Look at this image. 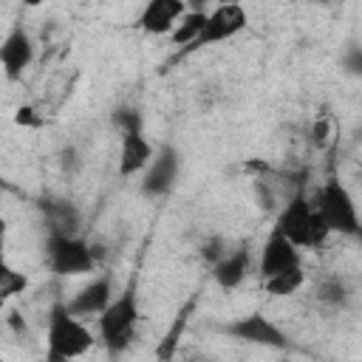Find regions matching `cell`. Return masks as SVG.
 Returning <instances> with one entry per match:
<instances>
[{
    "mask_svg": "<svg viewBox=\"0 0 362 362\" xmlns=\"http://www.w3.org/2000/svg\"><path fill=\"white\" fill-rule=\"evenodd\" d=\"M184 0H144L136 25L150 37H170L175 23L184 17Z\"/></svg>",
    "mask_w": 362,
    "mask_h": 362,
    "instance_id": "12",
    "label": "cell"
},
{
    "mask_svg": "<svg viewBox=\"0 0 362 362\" xmlns=\"http://www.w3.org/2000/svg\"><path fill=\"white\" fill-rule=\"evenodd\" d=\"M204 20H206V11L204 8H187L184 17L170 31L173 45H192V40L198 37V31L204 28Z\"/></svg>",
    "mask_w": 362,
    "mask_h": 362,
    "instance_id": "18",
    "label": "cell"
},
{
    "mask_svg": "<svg viewBox=\"0 0 362 362\" xmlns=\"http://www.w3.org/2000/svg\"><path fill=\"white\" fill-rule=\"evenodd\" d=\"M209 3H215V0H184L187 8H204V6H209Z\"/></svg>",
    "mask_w": 362,
    "mask_h": 362,
    "instance_id": "26",
    "label": "cell"
},
{
    "mask_svg": "<svg viewBox=\"0 0 362 362\" xmlns=\"http://www.w3.org/2000/svg\"><path fill=\"white\" fill-rule=\"evenodd\" d=\"M314 3H337V0H314Z\"/></svg>",
    "mask_w": 362,
    "mask_h": 362,
    "instance_id": "29",
    "label": "cell"
},
{
    "mask_svg": "<svg viewBox=\"0 0 362 362\" xmlns=\"http://www.w3.org/2000/svg\"><path fill=\"white\" fill-rule=\"evenodd\" d=\"M223 252H226V240H223L221 235H212V238H206V240L201 243V257H204L209 266H212Z\"/></svg>",
    "mask_w": 362,
    "mask_h": 362,
    "instance_id": "22",
    "label": "cell"
},
{
    "mask_svg": "<svg viewBox=\"0 0 362 362\" xmlns=\"http://www.w3.org/2000/svg\"><path fill=\"white\" fill-rule=\"evenodd\" d=\"M45 0H23V6H28V8H37V6H42Z\"/></svg>",
    "mask_w": 362,
    "mask_h": 362,
    "instance_id": "27",
    "label": "cell"
},
{
    "mask_svg": "<svg viewBox=\"0 0 362 362\" xmlns=\"http://www.w3.org/2000/svg\"><path fill=\"white\" fill-rule=\"evenodd\" d=\"M303 286H305V269H303V263H300V266H288V269H283V272H277V274L263 277V291H266L269 297H274V300H280V297H294Z\"/></svg>",
    "mask_w": 362,
    "mask_h": 362,
    "instance_id": "16",
    "label": "cell"
},
{
    "mask_svg": "<svg viewBox=\"0 0 362 362\" xmlns=\"http://www.w3.org/2000/svg\"><path fill=\"white\" fill-rule=\"evenodd\" d=\"M113 124L119 127V133L122 130H144L141 113L136 107H119V110H113Z\"/></svg>",
    "mask_w": 362,
    "mask_h": 362,
    "instance_id": "21",
    "label": "cell"
},
{
    "mask_svg": "<svg viewBox=\"0 0 362 362\" xmlns=\"http://www.w3.org/2000/svg\"><path fill=\"white\" fill-rule=\"evenodd\" d=\"M45 260L57 277H82L96 272L99 252L79 232H48Z\"/></svg>",
    "mask_w": 362,
    "mask_h": 362,
    "instance_id": "5",
    "label": "cell"
},
{
    "mask_svg": "<svg viewBox=\"0 0 362 362\" xmlns=\"http://www.w3.org/2000/svg\"><path fill=\"white\" fill-rule=\"evenodd\" d=\"M6 226H8V223H6V218H0V238L6 235Z\"/></svg>",
    "mask_w": 362,
    "mask_h": 362,
    "instance_id": "28",
    "label": "cell"
},
{
    "mask_svg": "<svg viewBox=\"0 0 362 362\" xmlns=\"http://www.w3.org/2000/svg\"><path fill=\"white\" fill-rule=\"evenodd\" d=\"M42 215L48 223V232H79L82 212L74 201H45Z\"/></svg>",
    "mask_w": 362,
    "mask_h": 362,
    "instance_id": "15",
    "label": "cell"
},
{
    "mask_svg": "<svg viewBox=\"0 0 362 362\" xmlns=\"http://www.w3.org/2000/svg\"><path fill=\"white\" fill-rule=\"evenodd\" d=\"M303 263V252L288 240L283 238L277 229H272L260 246V255H257V274L260 280L269 277V274H277L288 266H300Z\"/></svg>",
    "mask_w": 362,
    "mask_h": 362,
    "instance_id": "11",
    "label": "cell"
},
{
    "mask_svg": "<svg viewBox=\"0 0 362 362\" xmlns=\"http://www.w3.org/2000/svg\"><path fill=\"white\" fill-rule=\"evenodd\" d=\"M178 175H181V153L173 144H161V147H156L150 164L141 173L139 192L150 201H161L175 189Z\"/></svg>",
    "mask_w": 362,
    "mask_h": 362,
    "instance_id": "7",
    "label": "cell"
},
{
    "mask_svg": "<svg viewBox=\"0 0 362 362\" xmlns=\"http://www.w3.org/2000/svg\"><path fill=\"white\" fill-rule=\"evenodd\" d=\"M342 68L348 76H362V51L356 45H351L345 54H342Z\"/></svg>",
    "mask_w": 362,
    "mask_h": 362,
    "instance_id": "23",
    "label": "cell"
},
{
    "mask_svg": "<svg viewBox=\"0 0 362 362\" xmlns=\"http://www.w3.org/2000/svg\"><path fill=\"white\" fill-rule=\"evenodd\" d=\"M317 300L325 303V305H331V308H345L348 300H351V291H348V286L339 277H331V280H322L320 283Z\"/></svg>",
    "mask_w": 362,
    "mask_h": 362,
    "instance_id": "19",
    "label": "cell"
},
{
    "mask_svg": "<svg viewBox=\"0 0 362 362\" xmlns=\"http://www.w3.org/2000/svg\"><path fill=\"white\" fill-rule=\"evenodd\" d=\"M223 334L238 339V342L257 345V348H272V351H286L291 345L286 331L277 322H272L266 314H260V311H252V314H243V317L226 322Z\"/></svg>",
    "mask_w": 362,
    "mask_h": 362,
    "instance_id": "8",
    "label": "cell"
},
{
    "mask_svg": "<svg viewBox=\"0 0 362 362\" xmlns=\"http://www.w3.org/2000/svg\"><path fill=\"white\" fill-rule=\"evenodd\" d=\"M141 322V303H139V291L136 283H127L119 294L110 297V303L96 314V331H99V342L105 345V351L110 356L124 354L133 339H136V328Z\"/></svg>",
    "mask_w": 362,
    "mask_h": 362,
    "instance_id": "1",
    "label": "cell"
},
{
    "mask_svg": "<svg viewBox=\"0 0 362 362\" xmlns=\"http://www.w3.org/2000/svg\"><path fill=\"white\" fill-rule=\"evenodd\" d=\"M246 25H249L246 8L238 0H221L212 11H206L204 28L198 31V37L192 40L189 48H212V45H221V42H229Z\"/></svg>",
    "mask_w": 362,
    "mask_h": 362,
    "instance_id": "6",
    "label": "cell"
},
{
    "mask_svg": "<svg viewBox=\"0 0 362 362\" xmlns=\"http://www.w3.org/2000/svg\"><path fill=\"white\" fill-rule=\"evenodd\" d=\"M272 229H277L283 238H288L300 252H303V249H320V246H325V240L331 238V232L325 229V223H322L320 215L314 212L311 198H308L303 189H297V192L283 204V209L277 212Z\"/></svg>",
    "mask_w": 362,
    "mask_h": 362,
    "instance_id": "3",
    "label": "cell"
},
{
    "mask_svg": "<svg viewBox=\"0 0 362 362\" xmlns=\"http://www.w3.org/2000/svg\"><path fill=\"white\" fill-rule=\"evenodd\" d=\"M110 297H113V277L107 272H102V274L90 277L76 294H71L65 300V305H68L71 314H76L82 320H90L110 303Z\"/></svg>",
    "mask_w": 362,
    "mask_h": 362,
    "instance_id": "13",
    "label": "cell"
},
{
    "mask_svg": "<svg viewBox=\"0 0 362 362\" xmlns=\"http://www.w3.org/2000/svg\"><path fill=\"white\" fill-rule=\"evenodd\" d=\"M0 359H3V356H0Z\"/></svg>",
    "mask_w": 362,
    "mask_h": 362,
    "instance_id": "30",
    "label": "cell"
},
{
    "mask_svg": "<svg viewBox=\"0 0 362 362\" xmlns=\"http://www.w3.org/2000/svg\"><path fill=\"white\" fill-rule=\"evenodd\" d=\"M252 272V255L246 246H235V249H226L215 263H212V280L218 283V288L223 291H235L246 283Z\"/></svg>",
    "mask_w": 362,
    "mask_h": 362,
    "instance_id": "14",
    "label": "cell"
},
{
    "mask_svg": "<svg viewBox=\"0 0 362 362\" xmlns=\"http://www.w3.org/2000/svg\"><path fill=\"white\" fill-rule=\"evenodd\" d=\"M34 62V40L23 25H11L0 40V71L8 82H20Z\"/></svg>",
    "mask_w": 362,
    "mask_h": 362,
    "instance_id": "9",
    "label": "cell"
},
{
    "mask_svg": "<svg viewBox=\"0 0 362 362\" xmlns=\"http://www.w3.org/2000/svg\"><path fill=\"white\" fill-rule=\"evenodd\" d=\"M59 164H62V170H65L68 175H71V173H76V170H79V164H82V161H79L76 147H71V144H68V147H62V153H59Z\"/></svg>",
    "mask_w": 362,
    "mask_h": 362,
    "instance_id": "24",
    "label": "cell"
},
{
    "mask_svg": "<svg viewBox=\"0 0 362 362\" xmlns=\"http://www.w3.org/2000/svg\"><path fill=\"white\" fill-rule=\"evenodd\" d=\"M96 337L85 325L82 317L71 314L65 300H57L48 308V322H45V356L48 362H68L79 359L93 348Z\"/></svg>",
    "mask_w": 362,
    "mask_h": 362,
    "instance_id": "2",
    "label": "cell"
},
{
    "mask_svg": "<svg viewBox=\"0 0 362 362\" xmlns=\"http://www.w3.org/2000/svg\"><path fill=\"white\" fill-rule=\"evenodd\" d=\"M25 288H28V277L8 263L6 249H3V238H0V311H3V305L8 300L20 297Z\"/></svg>",
    "mask_w": 362,
    "mask_h": 362,
    "instance_id": "17",
    "label": "cell"
},
{
    "mask_svg": "<svg viewBox=\"0 0 362 362\" xmlns=\"http://www.w3.org/2000/svg\"><path fill=\"white\" fill-rule=\"evenodd\" d=\"M156 153V144L147 139L144 130H122V139H119V175L122 178H136L144 173V167L150 164Z\"/></svg>",
    "mask_w": 362,
    "mask_h": 362,
    "instance_id": "10",
    "label": "cell"
},
{
    "mask_svg": "<svg viewBox=\"0 0 362 362\" xmlns=\"http://www.w3.org/2000/svg\"><path fill=\"white\" fill-rule=\"evenodd\" d=\"M328 130H331V124H328L325 119L314 122V124H311V141H314L317 147H322V144H325V139H328Z\"/></svg>",
    "mask_w": 362,
    "mask_h": 362,
    "instance_id": "25",
    "label": "cell"
},
{
    "mask_svg": "<svg viewBox=\"0 0 362 362\" xmlns=\"http://www.w3.org/2000/svg\"><path fill=\"white\" fill-rule=\"evenodd\" d=\"M314 212L320 215V221L325 223V229L331 235H342V238H359V212H356V201L351 195V189L337 178L328 175L317 195L311 198Z\"/></svg>",
    "mask_w": 362,
    "mask_h": 362,
    "instance_id": "4",
    "label": "cell"
},
{
    "mask_svg": "<svg viewBox=\"0 0 362 362\" xmlns=\"http://www.w3.org/2000/svg\"><path fill=\"white\" fill-rule=\"evenodd\" d=\"M14 124L23 130H40V127H45V116L34 105H20L14 110Z\"/></svg>",
    "mask_w": 362,
    "mask_h": 362,
    "instance_id": "20",
    "label": "cell"
}]
</instances>
